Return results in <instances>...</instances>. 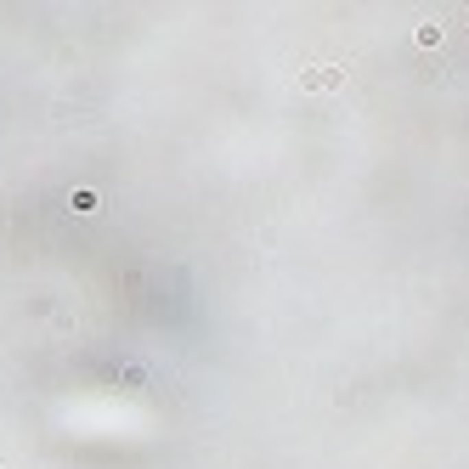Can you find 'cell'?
<instances>
[{
	"label": "cell",
	"mask_w": 469,
	"mask_h": 469,
	"mask_svg": "<svg viewBox=\"0 0 469 469\" xmlns=\"http://www.w3.org/2000/svg\"><path fill=\"white\" fill-rule=\"evenodd\" d=\"M345 74H339V68H311V74H306V85L311 91H328V85H339Z\"/></svg>",
	"instance_id": "cell-1"
}]
</instances>
